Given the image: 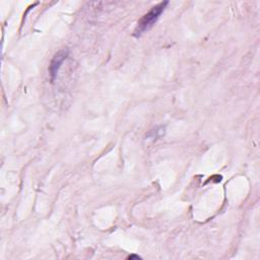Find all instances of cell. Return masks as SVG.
<instances>
[{"label": "cell", "instance_id": "obj_1", "mask_svg": "<svg viewBox=\"0 0 260 260\" xmlns=\"http://www.w3.org/2000/svg\"><path fill=\"white\" fill-rule=\"evenodd\" d=\"M168 4H169L168 1L161 2L158 5L152 7L146 14H144L139 22V24H137V27L134 30V36L135 37L142 36L144 33H145L146 30H148L152 26H154L161 17V14L164 12Z\"/></svg>", "mask_w": 260, "mask_h": 260}, {"label": "cell", "instance_id": "obj_2", "mask_svg": "<svg viewBox=\"0 0 260 260\" xmlns=\"http://www.w3.org/2000/svg\"><path fill=\"white\" fill-rule=\"evenodd\" d=\"M68 52L65 50H61L58 53L55 54V56L53 57L52 61H51V64L49 67V71H50V76H51V81L54 82L56 76L58 74V71L62 65V63L64 62V60L67 58Z\"/></svg>", "mask_w": 260, "mask_h": 260}, {"label": "cell", "instance_id": "obj_3", "mask_svg": "<svg viewBox=\"0 0 260 260\" xmlns=\"http://www.w3.org/2000/svg\"><path fill=\"white\" fill-rule=\"evenodd\" d=\"M128 258H129V259H133V258H139V259H140L141 257H140V256H137V255H131V256H129Z\"/></svg>", "mask_w": 260, "mask_h": 260}]
</instances>
